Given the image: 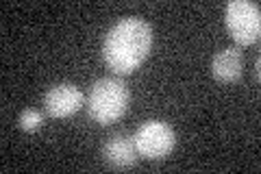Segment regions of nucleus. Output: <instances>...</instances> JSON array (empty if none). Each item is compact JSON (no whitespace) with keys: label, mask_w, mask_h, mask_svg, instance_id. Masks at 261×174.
<instances>
[{"label":"nucleus","mask_w":261,"mask_h":174,"mask_svg":"<svg viewBox=\"0 0 261 174\" xmlns=\"http://www.w3.org/2000/svg\"><path fill=\"white\" fill-rule=\"evenodd\" d=\"M226 27L238 44H255L261 33L259 5L248 3V0H231L226 5Z\"/></svg>","instance_id":"7ed1b4c3"},{"label":"nucleus","mask_w":261,"mask_h":174,"mask_svg":"<svg viewBox=\"0 0 261 174\" xmlns=\"http://www.w3.org/2000/svg\"><path fill=\"white\" fill-rule=\"evenodd\" d=\"M133 142L137 148V155L148 157V159H161V157L170 155L176 139H174V131L166 122L150 120V122H144L135 131Z\"/></svg>","instance_id":"20e7f679"},{"label":"nucleus","mask_w":261,"mask_h":174,"mask_svg":"<svg viewBox=\"0 0 261 174\" xmlns=\"http://www.w3.org/2000/svg\"><path fill=\"white\" fill-rule=\"evenodd\" d=\"M152 46V27L140 18H124L109 29L102 55L107 65L118 74L137 70Z\"/></svg>","instance_id":"f257e3e1"},{"label":"nucleus","mask_w":261,"mask_h":174,"mask_svg":"<svg viewBox=\"0 0 261 174\" xmlns=\"http://www.w3.org/2000/svg\"><path fill=\"white\" fill-rule=\"evenodd\" d=\"M42 122H44V118L37 109H27L20 115V127L24 131H35V129L42 127Z\"/></svg>","instance_id":"6e6552de"},{"label":"nucleus","mask_w":261,"mask_h":174,"mask_svg":"<svg viewBox=\"0 0 261 174\" xmlns=\"http://www.w3.org/2000/svg\"><path fill=\"white\" fill-rule=\"evenodd\" d=\"M102 157L113 168H130L137 161V148L133 137H126V135L109 137L102 146Z\"/></svg>","instance_id":"423d86ee"},{"label":"nucleus","mask_w":261,"mask_h":174,"mask_svg":"<svg viewBox=\"0 0 261 174\" xmlns=\"http://www.w3.org/2000/svg\"><path fill=\"white\" fill-rule=\"evenodd\" d=\"M44 107L53 118H70L83 107V94L72 83H61L46 92Z\"/></svg>","instance_id":"39448f33"},{"label":"nucleus","mask_w":261,"mask_h":174,"mask_svg":"<svg viewBox=\"0 0 261 174\" xmlns=\"http://www.w3.org/2000/svg\"><path fill=\"white\" fill-rule=\"evenodd\" d=\"M211 72L214 77L222 83H233L242 77V53L240 48H224L218 53L211 63Z\"/></svg>","instance_id":"0eeeda50"},{"label":"nucleus","mask_w":261,"mask_h":174,"mask_svg":"<svg viewBox=\"0 0 261 174\" xmlns=\"http://www.w3.org/2000/svg\"><path fill=\"white\" fill-rule=\"evenodd\" d=\"M128 105V89L118 79H98L89 92V115L98 124H111L116 122Z\"/></svg>","instance_id":"f03ea898"}]
</instances>
